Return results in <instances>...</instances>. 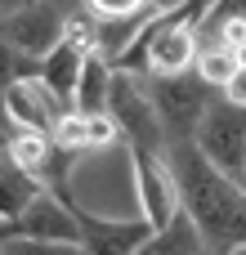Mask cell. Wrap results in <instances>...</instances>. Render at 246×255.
Instances as JSON below:
<instances>
[{
    "label": "cell",
    "mask_w": 246,
    "mask_h": 255,
    "mask_svg": "<svg viewBox=\"0 0 246 255\" xmlns=\"http://www.w3.org/2000/svg\"><path fill=\"white\" fill-rule=\"evenodd\" d=\"M54 4H58V9H63L67 18H76V13H85V0H54Z\"/></svg>",
    "instance_id": "obj_21"
},
{
    "label": "cell",
    "mask_w": 246,
    "mask_h": 255,
    "mask_svg": "<svg viewBox=\"0 0 246 255\" xmlns=\"http://www.w3.org/2000/svg\"><path fill=\"white\" fill-rule=\"evenodd\" d=\"M130 166H134V202H139V215L161 233L166 224H175L184 215V193H179L175 166L157 148H130Z\"/></svg>",
    "instance_id": "obj_3"
},
{
    "label": "cell",
    "mask_w": 246,
    "mask_h": 255,
    "mask_svg": "<svg viewBox=\"0 0 246 255\" xmlns=\"http://www.w3.org/2000/svg\"><path fill=\"white\" fill-rule=\"evenodd\" d=\"M54 148H63V152H90V117L85 112H76V108H67L63 117H58V126H54Z\"/></svg>",
    "instance_id": "obj_15"
},
{
    "label": "cell",
    "mask_w": 246,
    "mask_h": 255,
    "mask_svg": "<svg viewBox=\"0 0 246 255\" xmlns=\"http://www.w3.org/2000/svg\"><path fill=\"white\" fill-rule=\"evenodd\" d=\"M238 63H242V67H246V45H242V49H238Z\"/></svg>",
    "instance_id": "obj_24"
},
{
    "label": "cell",
    "mask_w": 246,
    "mask_h": 255,
    "mask_svg": "<svg viewBox=\"0 0 246 255\" xmlns=\"http://www.w3.org/2000/svg\"><path fill=\"white\" fill-rule=\"evenodd\" d=\"M139 255H206V238L197 233V224H193L188 211H184L175 224H166L161 233H152L148 247Z\"/></svg>",
    "instance_id": "obj_13"
},
{
    "label": "cell",
    "mask_w": 246,
    "mask_h": 255,
    "mask_svg": "<svg viewBox=\"0 0 246 255\" xmlns=\"http://www.w3.org/2000/svg\"><path fill=\"white\" fill-rule=\"evenodd\" d=\"M193 143L202 148V157L211 166H220L224 175H233V179L246 184V108L229 103L224 94L211 99V108H206L197 134H193Z\"/></svg>",
    "instance_id": "obj_5"
},
{
    "label": "cell",
    "mask_w": 246,
    "mask_h": 255,
    "mask_svg": "<svg viewBox=\"0 0 246 255\" xmlns=\"http://www.w3.org/2000/svg\"><path fill=\"white\" fill-rule=\"evenodd\" d=\"M188 0H148V9L152 13H175V9H184Z\"/></svg>",
    "instance_id": "obj_20"
},
{
    "label": "cell",
    "mask_w": 246,
    "mask_h": 255,
    "mask_svg": "<svg viewBox=\"0 0 246 255\" xmlns=\"http://www.w3.org/2000/svg\"><path fill=\"white\" fill-rule=\"evenodd\" d=\"M108 112H112V121L121 126L125 148H157V152L170 148V134H166V126H161V117H157V103H152L143 76L117 67L112 94H108Z\"/></svg>",
    "instance_id": "obj_2"
},
{
    "label": "cell",
    "mask_w": 246,
    "mask_h": 255,
    "mask_svg": "<svg viewBox=\"0 0 246 255\" xmlns=\"http://www.w3.org/2000/svg\"><path fill=\"white\" fill-rule=\"evenodd\" d=\"M72 202V215H76V229H81V251L85 255H139L148 247V238L157 233L143 215L134 220H108V215H94L90 206L76 202V193H58Z\"/></svg>",
    "instance_id": "obj_7"
},
{
    "label": "cell",
    "mask_w": 246,
    "mask_h": 255,
    "mask_svg": "<svg viewBox=\"0 0 246 255\" xmlns=\"http://www.w3.org/2000/svg\"><path fill=\"white\" fill-rule=\"evenodd\" d=\"M166 157L175 166V179H179V193H184V211L197 224V233L206 238V251L246 247V184L242 179H233L220 166H211L193 139H170Z\"/></svg>",
    "instance_id": "obj_1"
},
{
    "label": "cell",
    "mask_w": 246,
    "mask_h": 255,
    "mask_svg": "<svg viewBox=\"0 0 246 255\" xmlns=\"http://www.w3.org/2000/svg\"><path fill=\"white\" fill-rule=\"evenodd\" d=\"M112 76H117V67L94 49L90 58H85V67H81V81H76V99H72V108L76 112H85V117H99V112H108V94H112Z\"/></svg>",
    "instance_id": "obj_10"
},
{
    "label": "cell",
    "mask_w": 246,
    "mask_h": 255,
    "mask_svg": "<svg viewBox=\"0 0 246 255\" xmlns=\"http://www.w3.org/2000/svg\"><path fill=\"white\" fill-rule=\"evenodd\" d=\"M211 255H246V247H233V251H211Z\"/></svg>",
    "instance_id": "obj_23"
},
{
    "label": "cell",
    "mask_w": 246,
    "mask_h": 255,
    "mask_svg": "<svg viewBox=\"0 0 246 255\" xmlns=\"http://www.w3.org/2000/svg\"><path fill=\"white\" fill-rule=\"evenodd\" d=\"M67 27H72V18H67L54 0H27V4H18V9L4 13V40H9V49H13L22 63H31V67L67 36Z\"/></svg>",
    "instance_id": "obj_6"
},
{
    "label": "cell",
    "mask_w": 246,
    "mask_h": 255,
    "mask_svg": "<svg viewBox=\"0 0 246 255\" xmlns=\"http://www.w3.org/2000/svg\"><path fill=\"white\" fill-rule=\"evenodd\" d=\"M67 112V103L36 76V72H22L13 76V85L4 90V121L13 130H27V134H54L58 117Z\"/></svg>",
    "instance_id": "obj_8"
},
{
    "label": "cell",
    "mask_w": 246,
    "mask_h": 255,
    "mask_svg": "<svg viewBox=\"0 0 246 255\" xmlns=\"http://www.w3.org/2000/svg\"><path fill=\"white\" fill-rule=\"evenodd\" d=\"M40 193H45V184L36 175L18 170L13 161H0V224H13Z\"/></svg>",
    "instance_id": "obj_11"
},
{
    "label": "cell",
    "mask_w": 246,
    "mask_h": 255,
    "mask_svg": "<svg viewBox=\"0 0 246 255\" xmlns=\"http://www.w3.org/2000/svg\"><path fill=\"white\" fill-rule=\"evenodd\" d=\"M0 255H85L76 242H40V238H0Z\"/></svg>",
    "instance_id": "obj_16"
},
{
    "label": "cell",
    "mask_w": 246,
    "mask_h": 255,
    "mask_svg": "<svg viewBox=\"0 0 246 255\" xmlns=\"http://www.w3.org/2000/svg\"><path fill=\"white\" fill-rule=\"evenodd\" d=\"M238 67H242V63H238V54H233V49H224V45H202L197 67H193V72H197L211 90H224V85H229V76H233Z\"/></svg>",
    "instance_id": "obj_14"
},
{
    "label": "cell",
    "mask_w": 246,
    "mask_h": 255,
    "mask_svg": "<svg viewBox=\"0 0 246 255\" xmlns=\"http://www.w3.org/2000/svg\"><path fill=\"white\" fill-rule=\"evenodd\" d=\"M18 4H27V0H0V13H9V9H18Z\"/></svg>",
    "instance_id": "obj_22"
},
{
    "label": "cell",
    "mask_w": 246,
    "mask_h": 255,
    "mask_svg": "<svg viewBox=\"0 0 246 255\" xmlns=\"http://www.w3.org/2000/svg\"><path fill=\"white\" fill-rule=\"evenodd\" d=\"M0 238H40V242H76V247H81V229H76L72 202L58 197V193H49V188H45L13 224H4Z\"/></svg>",
    "instance_id": "obj_9"
},
{
    "label": "cell",
    "mask_w": 246,
    "mask_h": 255,
    "mask_svg": "<svg viewBox=\"0 0 246 255\" xmlns=\"http://www.w3.org/2000/svg\"><path fill=\"white\" fill-rule=\"evenodd\" d=\"M85 9L108 22V18H134V13H143L148 0H85Z\"/></svg>",
    "instance_id": "obj_17"
},
{
    "label": "cell",
    "mask_w": 246,
    "mask_h": 255,
    "mask_svg": "<svg viewBox=\"0 0 246 255\" xmlns=\"http://www.w3.org/2000/svg\"><path fill=\"white\" fill-rule=\"evenodd\" d=\"M54 139L49 134H27V130H18L9 143H4V161H13L18 170H27V175H36L40 184H45V175H49V161H54Z\"/></svg>",
    "instance_id": "obj_12"
},
{
    "label": "cell",
    "mask_w": 246,
    "mask_h": 255,
    "mask_svg": "<svg viewBox=\"0 0 246 255\" xmlns=\"http://www.w3.org/2000/svg\"><path fill=\"white\" fill-rule=\"evenodd\" d=\"M220 94H224L229 103H238V108H246V67H238V72L229 76V85H224Z\"/></svg>",
    "instance_id": "obj_19"
},
{
    "label": "cell",
    "mask_w": 246,
    "mask_h": 255,
    "mask_svg": "<svg viewBox=\"0 0 246 255\" xmlns=\"http://www.w3.org/2000/svg\"><path fill=\"white\" fill-rule=\"evenodd\" d=\"M112 143H125V139H121V126L112 121V112L90 117V152H94V148H112Z\"/></svg>",
    "instance_id": "obj_18"
},
{
    "label": "cell",
    "mask_w": 246,
    "mask_h": 255,
    "mask_svg": "<svg viewBox=\"0 0 246 255\" xmlns=\"http://www.w3.org/2000/svg\"><path fill=\"white\" fill-rule=\"evenodd\" d=\"M148 81V94L157 103V117L166 126L170 139H193L206 108H211V85L197 76V72H175V76H143Z\"/></svg>",
    "instance_id": "obj_4"
}]
</instances>
